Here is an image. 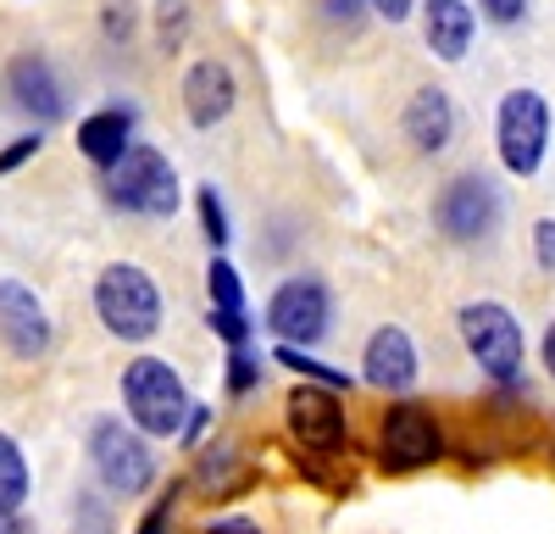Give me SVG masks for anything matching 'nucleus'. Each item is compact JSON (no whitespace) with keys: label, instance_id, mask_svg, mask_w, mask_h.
<instances>
[{"label":"nucleus","instance_id":"6ab92c4d","mask_svg":"<svg viewBox=\"0 0 555 534\" xmlns=\"http://www.w3.org/2000/svg\"><path fill=\"white\" fill-rule=\"evenodd\" d=\"M272 356H278V368L300 373V384H322V390H334V395L356 384V379H350L345 368H328V363H317V356H306V351H295V345H278Z\"/></svg>","mask_w":555,"mask_h":534},{"label":"nucleus","instance_id":"2eb2a0df","mask_svg":"<svg viewBox=\"0 0 555 534\" xmlns=\"http://www.w3.org/2000/svg\"><path fill=\"white\" fill-rule=\"evenodd\" d=\"M183 117H190L195 128H217V123H228L234 117V106H240V78H234V67L228 62H195L190 73H183Z\"/></svg>","mask_w":555,"mask_h":534},{"label":"nucleus","instance_id":"f3484780","mask_svg":"<svg viewBox=\"0 0 555 534\" xmlns=\"http://www.w3.org/2000/svg\"><path fill=\"white\" fill-rule=\"evenodd\" d=\"M133 145V106H101L78 123V151L83 162H95L101 173L122 162V151Z\"/></svg>","mask_w":555,"mask_h":534},{"label":"nucleus","instance_id":"7ed1b4c3","mask_svg":"<svg viewBox=\"0 0 555 534\" xmlns=\"http://www.w3.org/2000/svg\"><path fill=\"white\" fill-rule=\"evenodd\" d=\"M122 407H128V423L145 440H172L195 400H190L183 373L167 368L162 356H133L122 368Z\"/></svg>","mask_w":555,"mask_h":534},{"label":"nucleus","instance_id":"4be33fe9","mask_svg":"<svg viewBox=\"0 0 555 534\" xmlns=\"http://www.w3.org/2000/svg\"><path fill=\"white\" fill-rule=\"evenodd\" d=\"M228 395H250L261 384V351L256 345H228V373H222Z\"/></svg>","mask_w":555,"mask_h":534},{"label":"nucleus","instance_id":"4468645a","mask_svg":"<svg viewBox=\"0 0 555 534\" xmlns=\"http://www.w3.org/2000/svg\"><path fill=\"white\" fill-rule=\"evenodd\" d=\"M455 128H461V112H455V101H450V89H444V84L411 89V101H405V112H400V134L411 140L416 156H439V151H450Z\"/></svg>","mask_w":555,"mask_h":534},{"label":"nucleus","instance_id":"2f4dec72","mask_svg":"<svg viewBox=\"0 0 555 534\" xmlns=\"http://www.w3.org/2000/svg\"><path fill=\"white\" fill-rule=\"evenodd\" d=\"M416 7H423V0H366V12H378L384 23H405Z\"/></svg>","mask_w":555,"mask_h":534},{"label":"nucleus","instance_id":"c756f323","mask_svg":"<svg viewBox=\"0 0 555 534\" xmlns=\"http://www.w3.org/2000/svg\"><path fill=\"white\" fill-rule=\"evenodd\" d=\"M206 434H211V407H190V418H183L178 440L190 445V452H201V445H206Z\"/></svg>","mask_w":555,"mask_h":534},{"label":"nucleus","instance_id":"39448f33","mask_svg":"<svg viewBox=\"0 0 555 534\" xmlns=\"http://www.w3.org/2000/svg\"><path fill=\"white\" fill-rule=\"evenodd\" d=\"M106 201L128 217H172L178 212V167L156 145H128L117 167L101 173Z\"/></svg>","mask_w":555,"mask_h":534},{"label":"nucleus","instance_id":"412c9836","mask_svg":"<svg viewBox=\"0 0 555 534\" xmlns=\"http://www.w3.org/2000/svg\"><path fill=\"white\" fill-rule=\"evenodd\" d=\"M195 212H201V234H206L211 256H222V251H228V206H222V195H217L211 185L195 190Z\"/></svg>","mask_w":555,"mask_h":534},{"label":"nucleus","instance_id":"bb28decb","mask_svg":"<svg viewBox=\"0 0 555 534\" xmlns=\"http://www.w3.org/2000/svg\"><path fill=\"white\" fill-rule=\"evenodd\" d=\"M528 7H533V0H478V12H483L494 28H517V23L528 17Z\"/></svg>","mask_w":555,"mask_h":534},{"label":"nucleus","instance_id":"f704fd0d","mask_svg":"<svg viewBox=\"0 0 555 534\" xmlns=\"http://www.w3.org/2000/svg\"><path fill=\"white\" fill-rule=\"evenodd\" d=\"M0 534H34L23 518H0Z\"/></svg>","mask_w":555,"mask_h":534},{"label":"nucleus","instance_id":"423d86ee","mask_svg":"<svg viewBox=\"0 0 555 534\" xmlns=\"http://www.w3.org/2000/svg\"><path fill=\"white\" fill-rule=\"evenodd\" d=\"M444 457V423L423 400H389L378 418V468L405 479Z\"/></svg>","mask_w":555,"mask_h":534},{"label":"nucleus","instance_id":"aec40b11","mask_svg":"<svg viewBox=\"0 0 555 534\" xmlns=\"http://www.w3.org/2000/svg\"><path fill=\"white\" fill-rule=\"evenodd\" d=\"M206 295H211L206 312H245V279H240V267L228 256L206 262Z\"/></svg>","mask_w":555,"mask_h":534},{"label":"nucleus","instance_id":"9d476101","mask_svg":"<svg viewBox=\"0 0 555 534\" xmlns=\"http://www.w3.org/2000/svg\"><path fill=\"white\" fill-rule=\"evenodd\" d=\"M284 423H289L295 445H300V452H311V457H339V452H350V418H345V407H339V395L322 390V384H295V390H289Z\"/></svg>","mask_w":555,"mask_h":534},{"label":"nucleus","instance_id":"9b49d317","mask_svg":"<svg viewBox=\"0 0 555 534\" xmlns=\"http://www.w3.org/2000/svg\"><path fill=\"white\" fill-rule=\"evenodd\" d=\"M416 373H423V356H416V340L400 323H378L361 345V384L384 390L389 400H405L416 390Z\"/></svg>","mask_w":555,"mask_h":534},{"label":"nucleus","instance_id":"393cba45","mask_svg":"<svg viewBox=\"0 0 555 534\" xmlns=\"http://www.w3.org/2000/svg\"><path fill=\"white\" fill-rule=\"evenodd\" d=\"M206 323L222 345H250V318L245 312H206Z\"/></svg>","mask_w":555,"mask_h":534},{"label":"nucleus","instance_id":"cd10ccee","mask_svg":"<svg viewBox=\"0 0 555 534\" xmlns=\"http://www.w3.org/2000/svg\"><path fill=\"white\" fill-rule=\"evenodd\" d=\"M533 262L544 267V274H555V217L533 223Z\"/></svg>","mask_w":555,"mask_h":534},{"label":"nucleus","instance_id":"f8f14e48","mask_svg":"<svg viewBox=\"0 0 555 534\" xmlns=\"http://www.w3.org/2000/svg\"><path fill=\"white\" fill-rule=\"evenodd\" d=\"M0 345H7L17 363H39V356L56 345L51 312H44V301L23 279H0Z\"/></svg>","mask_w":555,"mask_h":534},{"label":"nucleus","instance_id":"c85d7f7f","mask_svg":"<svg viewBox=\"0 0 555 534\" xmlns=\"http://www.w3.org/2000/svg\"><path fill=\"white\" fill-rule=\"evenodd\" d=\"M317 7H322V17L339 23V28H356L366 17V0H317Z\"/></svg>","mask_w":555,"mask_h":534},{"label":"nucleus","instance_id":"72a5a7b5","mask_svg":"<svg viewBox=\"0 0 555 534\" xmlns=\"http://www.w3.org/2000/svg\"><path fill=\"white\" fill-rule=\"evenodd\" d=\"M539 363H544V373L555 379V318H550V329H544V340H539Z\"/></svg>","mask_w":555,"mask_h":534},{"label":"nucleus","instance_id":"0eeeda50","mask_svg":"<svg viewBox=\"0 0 555 534\" xmlns=\"http://www.w3.org/2000/svg\"><path fill=\"white\" fill-rule=\"evenodd\" d=\"M505 223V195L489 173H455L434 195V229L450 245H483Z\"/></svg>","mask_w":555,"mask_h":534},{"label":"nucleus","instance_id":"b1692460","mask_svg":"<svg viewBox=\"0 0 555 534\" xmlns=\"http://www.w3.org/2000/svg\"><path fill=\"white\" fill-rule=\"evenodd\" d=\"M39 151H44V134H39V128H28V134H17V140H12L7 151H0V178H12V173H17L23 162H34Z\"/></svg>","mask_w":555,"mask_h":534},{"label":"nucleus","instance_id":"20e7f679","mask_svg":"<svg viewBox=\"0 0 555 534\" xmlns=\"http://www.w3.org/2000/svg\"><path fill=\"white\" fill-rule=\"evenodd\" d=\"M550 101L539 96V89L517 84V89H505L500 106H494V156L500 167L512 173V178H533L550 156Z\"/></svg>","mask_w":555,"mask_h":534},{"label":"nucleus","instance_id":"6e6552de","mask_svg":"<svg viewBox=\"0 0 555 534\" xmlns=\"http://www.w3.org/2000/svg\"><path fill=\"white\" fill-rule=\"evenodd\" d=\"M89 468H95V479L112 496H139V490H151V479H156V452L133 423L95 418L89 423Z\"/></svg>","mask_w":555,"mask_h":534},{"label":"nucleus","instance_id":"ddd939ff","mask_svg":"<svg viewBox=\"0 0 555 534\" xmlns=\"http://www.w3.org/2000/svg\"><path fill=\"white\" fill-rule=\"evenodd\" d=\"M7 101L28 117V123H62L67 117V89L56 78V67L44 62V56H12L7 62Z\"/></svg>","mask_w":555,"mask_h":534},{"label":"nucleus","instance_id":"dca6fc26","mask_svg":"<svg viewBox=\"0 0 555 534\" xmlns=\"http://www.w3.org/2000/svg\"><path fill=\"white\" fill-rule=\"evenodd\" d=\"M478 39V12L467 0H423V44L439 62H467Z\"/></svg>","mask_w":555,"mask_h":534},{"label":"nucleus","instance_id":"473e14b6","mask_svg":"<svg viewBox=\"0 0 555 534\" xmlns=\"http://www.w3.org/2000/svg\"><path fill=\"white\" fill-rule=\"evenodd\" d=\"M206 534H261V529H256L250 518H211Z\"/></svg>","mask_w":555,"mask_h":534},{"label":"nucleus","instance_id":"7c9ffc66","mask_svg":"<svg viewBox=\"0 0 555 534\" xmlns=\"http://www.w3.org/2000/svg\"><path fill=\"white\" fill-rule=\"evenodd\" d=\"M172 501H178V490H167V496L145 512V523H139L133 534H172Z\"/></svg>","mask_w":555,"mask_h":534},{"label":"nucleus","instance_id":"a211bd4d","mask_svg":"<svg viewBox=\"0 0 555 534\" xmlns=\"http://www.w3.org/2000/svg\"><path fill=\"white\" fill-rule=\"evenodd\" d=\"M23 501H28V462L17 452V440L0 434V518H17Z\"/></svg>","mask_w":555,"mask_h":534},{"label":"nucleus","instance_id":"f257e3e1","mask_svg":"<svg viewBox=\"0 0 555 534\" xmlns=\"http://www.w3.org/2000/svg\"><path fill=\"white\" fill-rule=\"evenodd\" d=\"M455 329H461V345H467L473 368L489 384L528 390V334H522L512 306H500V301H467V306L455 312Z\"/></svg>","mask_w":555,"mask_h":534},{"label":"nucleus","instance_id":"1a4fd4ad","mask_svg":"<svg viewBox=\"0 0 555 534\" xmlns=\"http://www.w3.org/2000/svg\"><path fill=\"white\" fill-rule=\"evenodd\" d=\"M328 329H334V290L322 279L295 274L272 290V301H267V334L272 340L306 351L317 340H328Z\"/></svg>","mask_w":555,"mask_h":534},{"label":"nucleus","instance_id":"f03ea898","mask_svg":"<svg viewBox=\"0 0 555 534\" xmlns=\"http://www.w3.org/2000/svg\"><path fill=\"white\" fill-rule=\"evenodd\" d=\"M95 318L112 340L145 345L162 334V284L139 262H112L95 279Z\"/></svg>","mask_w":555,"mask_h":534},{"label":"nucleus","instance_id":"a878e982","mask_svg":"<svg viewBox=\"0 0 555 534\" xmlns=\"http://www.w3.org/2000/svg\"><path fill=\"white\" fill-rule=\"evenodd\" d=\"M101 23H106V39L112 44H128L133 39V0H106Z\"/></svg>","mask_w":555,"mask_h":534},{"label":"nucleus","instance_id":"5701e85b","mask_svg":"<svg viewBox=\"0 0 555 534\" xmlns=\"http://www.w3.org/2000/svg\"><path fill=\"white\" fill-rule=\"evenodd\" d=\"M183 39H190V7L183 0H156V44L172 56Z\"/></svg>","mask_w":555,"mask_h":534}]
</instances>
